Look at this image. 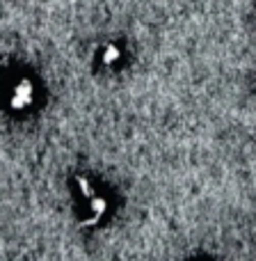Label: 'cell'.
Wrapping results in <instances>:
<instances>
[{"label":"cell","mask_w":256,"mask_h":261,"mask_svg":"<svg viewBox=\"0 0 256 261\" xmlns=\"http://www.w3.org/2000/svg\"><path fill=\"white\" fill-rule=\"evenodd\" d=\"M108 211V199L101 197V195H92L90 197V213H92V222L99 220L103 213Z\"/></svg>","instance_id":"3957f363"},{"label":"cell","mask_w":256,"mask_h":261,"mask_svg":"<svg viewBox=\"0 0 256 261\" xmlns=\"http://www.w3.org/2000/svg\"><path fill=\"white\" fill-rule=\"evenodd\" d=\"M35 99V87H32L30 81H18L12 85V94H9V103L12 108L21 110V108H27Z\"/></svg>","instance_id":"6da1fadb"},{"label":"cell","mask_w":256,"mask_h":261,"mask_svg":"<svg viewBox=\"0 0 256 261\" xmlns=\"http://www.w3.org/2000/svg\"><path fill=\"white\" fill-rule=\"evenodd\" d=\"M119 60H122V48H119L117 44L103 46V50H101V62H103L105 67H115V64H119Z\"/></svg>","instance_id":"7a4b0ae2"}]
</instances>
